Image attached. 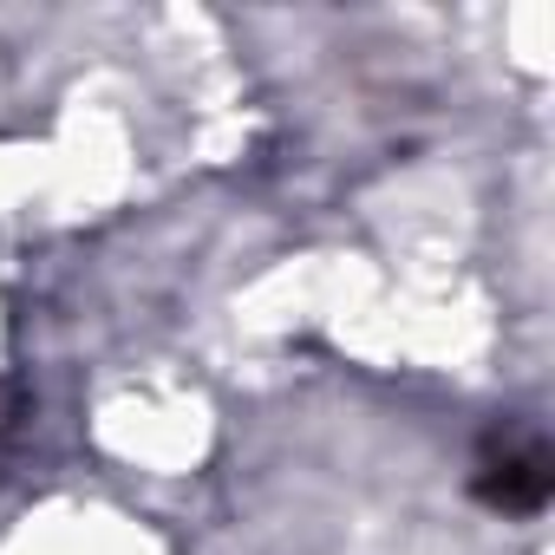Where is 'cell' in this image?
<instances>
[{
    "label": "cell",
    "mask_w": 555,
    "mask_h": 555,
    "mask_svg": "<svg viewBox=\"0 0 555 555\" xmlns=\"http://www.w3.org/2000/svg\"><path fill=\"white\" fill-rule=\"evenodd\" d=\"M477 496L490 509H509V516L542 509L548 503V451L542 444H503V457H483Z\"/></svg>",
    "instance_id": "obj_1"
}]
</instances>
